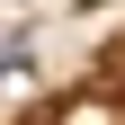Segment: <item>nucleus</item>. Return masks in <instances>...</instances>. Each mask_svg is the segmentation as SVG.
Segmentation results:
<instances>
[{
  "label": "nucleus",
  "instance_id": "f257e3e1",
  "mask_svg": "<svg viewBox=\"0 0 125 125\" xmlns=\"http://www.w3.org/2000/svg\"><path fill=\"white\" fill-rule=\"evenodd\" d=\"M45 125H125V107H116V89H72Z\"/></svg>",
  "mask_w": 125,
  "mask_h": 125
}]
</instances>
